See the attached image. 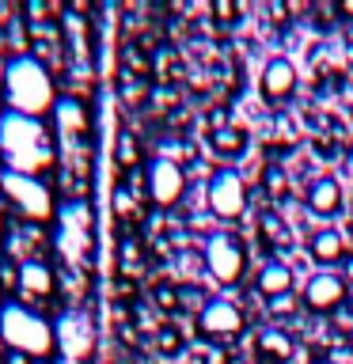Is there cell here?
I'll use <instances>...</instances> for the list:
<instances>
[{"label": "cell", "instance_id": "1", "mask_svg": "<svg viewBox=\"0 0 353 364\" xmlns=\"http://www.w3.org/2000/svg\"><path fill=\"white\" fill-rule=\"evenodd\" d=\"M0 159L4 171L38 178L46 167H53V141L42 118H23V114H4L0 118Z\"/></svg>", "mask_w": 353, "mask_h": 364}, {"label": "cell", "instance_id": "2", "mask_svg": "<svg viewBox=\"0 0 353 364\" xmlns=\"http://www.w3.org/2000/svg\"><path fill=\"white\" fill-rule=\"evenodd\" d=\"M4 102L11 107V114H23V118H42V114H50L57 107L53 80L38 57H16V61H8Z\"/></svg>", "mask_w": 353, "mask_h": 364}, {"label": "cell", "instance_id": "3", "mask_svg": "<svg viewBox=\"0 0 353 364\" xmlns=\"http://www.w3.org/2000/svg\"><path fill=\"white\" fill-rule=\"evenodd\" d=\"M0 341L19 353V357H50L57 349V338H53V323L42 318L38 311L23 304H4L0 307Z\"/></svg>", "mask_w": 353, "mask_h": 364}, {"label": "cell", "instance_id": "4", "mask_svg": "<svg viewBox=\"0 0 353 364\" xmlns=\"http://www.w3.org/2000/svg\"><path fill=\"white\" fill-rule=\"evenodd\" d=\"M201 266L221 289H236L247 277V266H251L247 243L236 232H213L201 247Z\"/></svg>", "mask_w": 353, "mask_h": 364}, {"label": "cell", "instance_id": "5", "mask_svg": "<svg viewBox=\"0 0 353 364\" xmlns=\"http://www.w3.org/2000/svg\"><path fill=\"white\" fill-rule=\"evenodd\" d=\"M0 193H4V201H8L27 224H50L53 213H57L50 186H46L42 178H34V175L0 171Z\"/></svg>", "mask_w": 353, "mask_h": 364}, {"label": "cell", "instance_id": "6", "mask_svg": "<svg viewBox=\"0 0 353 364\" xmlns=\"http://www.w3.org/2000/svg\"><path fill=\"white\" fill-rule=\"evenodd\" d=\"M205 205H209V213L216 216V220H224V224L243 220L247 209H251L247 178L239 175L236 167H221L209 182H205Z\"/></svg>", "mask_w": 353, "mask_h": 364}, {"label": "cell", "instance_id": "7", "mask_svg": "<svg viewBox=\"0 0 353 364\" xmlns=\"http://www.w3.org/2000/svg\"><path fill=\"white\" fill-rule=\"evenodd\" d=\"M346 300H349V284L342 281L338 269H312L307 273V281L300 289V307L307 315H319V318L338 315L346 307Z\"/></svg>", "mask_w": 353, "mask_h": 364}, {"label": "cell", "instance_id": "8", "mask_svg": "<svg viewBox=\"0 0 353 364\" xmlns=\"http://www.w3.org/2000/svg\"><path fill=\"white\" fill-rule=\"evenodd\" d=\"M144 190H148V201L156 209H171V205L182 201L186 193V171L182 164H175L171 156H156L152 164L144 167Z\"/></svg>", "mask_w": 353, "mask_h": 364}, {"label": "cell", "instance_id": "9", "mask_svg": "<svg viewBox=\"0 0 353 364\" xmlns=\"http://www.w3.org/2000/svg\"><path fill=\"white\" fill-rule=\"evenodd\" d=\"M198 330L213 341H232L247 330V315H243V307L236 300H228V296H209L205 307L198 311Z\"/></svg>", "mask_w": 353, "mask_h": 364}, {"label": "cell", "instance_id": "10", "mask_svg": "<svg viewBox=\"0 0 353 364\" xmlns=\"http://www.w3.org/2000/svg\"><path fill=\"white\" fill-rule=\"evenodd\" d=\"M296 87H300V68H296V61L289 53H273L258 73L262 99H266L270 107H281V102H289L296 95Z\"/></svg>", "mask_w": 353, "mask_h": 364}, {"label": "cell", "instance_id": "11", "mask_svg": "<svg viewBox=\"0 0 353 364\" xmlns=\"http://www.w3.org/2000/svg\"><path fill=\"white\" fill-rule=\"evenodd\" d=\"M53 338L68 360H88L91 349H95V326L84 311H65L53 323Z\"/></svg>", "mask_w": 353, "mask_h": 364}, {"label": "cell", "instance_id": "12", "mask_svg": "<svg viewBox=\"0 0 353 364\" xmlns=\"http://www.w3.org/2000/svg\"><path fill=\"white\" fill-rule=\"evenodd\" d=\"M53 122H57V141H61V148H68V152H88V107L80 99H57L53 107Z\"/></svg>", "mask_w": 353, "mask_h": 364}, {"label": "cell", "instance_id": "13", "mask_svg": "<svg viewBox=\"0 0 353 364\" xmlns=\"http://www.w3.org/2000/svg\"><path fill=\"white\" fill-rule=\"evenodd\" d=\"M304 205L312 216H334L346 205V190H342V182L334 175H315L304 186Z\"/></svg>", "mask_w": 353, "mask_h": 364}, {"label": "cell", "instance_id": "14", "mask_svg": "<svg viewBox=\"0 0 353 364\" xmlns=\"http://www.w3.org/2000/svg\"><path fill=\"white\" fill-rule=\"evenodd\" d=\"M346 255H349V247L338 228H315L307 235V258H312L315 269H338Z\"/></svg>", "mask_w": 353, "mask_h": 364}, {"label": "cell", "instance_id": "15", "mask_svg": "<svg viewBox=\"0 0 353 364\" xmlns=\"http://www.w3.org/2000/svg\"><path fill=\"white\" fill-rule=\"evenodd\" d=\"M255 289L266 296V300H273V296H289L296 289V273H293L289 262L270 258V262H262L258 273H255Z\"/></svg>", "mask_w": 353, "mask_h": 364}, {"label": "cell", "instance_id": "16", "mask_svg": "<svg viewBox=\"0 0 353 364\" xmlns=\"http://www.w3.org/2000/svg\"><path fill=\"white\" fill-rule=\"evenodd\" d=\"M209 148H213V156H221V159H239L247 152V129L243 125H213Z\"/></svg>", "mask_w": 353, "mask_h": 364}, {"label": "cell", "instance_id": "17", "mask_svg": "<svg viewBox=\"0 0 353 364\" xmlns=\"http://www.w3.org/2000/svg\"><path fill=\"white\" fill-rule=\"evenodd\" d=\"M19 289L27 296H50L53 292V269L46 262H19Z\"/></svg>", "mask_w": 353, "mask_h": 364}, {"label": "cell", "instance_id": "18", "mask_svg": "<svg viewBox=\"0 0 353 364\" xmlns=\"http://www.w3.org/2000/svg\"><path fill=\"white\" fill-rule=\"evenodd\" d=\"M258 357H266L270 364H289L293 357V338L285 334V330H266V334H258Z\"/></svg>", "mask_w": 353, "mask_h": 364}, {"label": "cell", "instance_id": "19", "mask_svg": "<svg viewBox=\"0 0 353 364\" xmlns=\"http://www.w3.org/2000/svg\"><path fill=\"white\" fill-rule=\"evenodd\" d=\"M262 190H266L273 201L285 198V193H289V171H285L281 164H266L262 167Z\"/></svg>", "mask_w": 353, "mask_h": 364}, {"label": "cell", "instance_id": "20", "mask_svg": "<svg viewBox=\"0 0 353 364\" xmlns=\"http://www.w3.org/2000/svg\"><path fill=\"white\" fill-rule=\"evenodd\" d=\"M114 156H118V167L133 171L137 164H141V148H137V136H133V133H122L118 144H114Z\"/></svg>", "mask_w": 353, "mask_h": 364}, {"label": "cell", "instance_id": "21", "mask_svg": "<svg viewBox=\"0 0 353 364\" xmlns=\"http://www.w3.org/2000/svg\"><path fill=\"white\" fill-rule=\"evenodd\" d=\"M213 19L236 23V19H239V4H232V0H216V4H213Z\"/></svg>", "mask_w": 353, "mask_h": 364}, {"label": "cell", "instance_id": "22", "mask_svg": "<svg viewBox=\"0 0 353 364\" xmlns=\"http://www.w3.org/2000/svg\"><path fill=\"white\" fill-rule=\"evenodd\" d=\"M293 307H296V296H293V292H289V296H273V300H270V311L278 315V318H281V315H293Z\"/></svg>", "mask_w": 353, "mask_h": 364}, {"label": "cell", "instance_id": "23", "mask_svg": "<svg viewBox=\"0 0 353 364\" xmlns=\"http://www.w3.org/2000/svg\"><path fill=\"white\" fill-rule=\"evenodd\" d=\"M338 273H342V281H346L349 289H353V250H349L346 258H342V266H338Z\"/></svg>", "mask_w": 353, "mask_h": 364}, {"label": "cell", "instance_id": "24", "mask_svg": "<svg viewBox=\"0 0 353 364\" xmlns=\"http://www.w3.org/2000/svg\"><path fill=\"white\" fill-rule=\"evenodd\" d=\"M338 16H346V19H353V0H349V4H342V8H338Z\"/></svg>", "mask_w": 353, "mask_h": 364}, {"label": "cell", "instance_id": "25", "mask_svg": "<svg viewBox=\"0 0 353 364\" xmlns=\"http://www.w3.org/2000/svg\"><path fill=\"white\" fill-rule=\"evenodd\" d=\"M0 247H4V209H0Z\"/></svg>", "mask_w": 353, "mask_h": 364}, {"label": "cell", "instance_id": "26", "mask_svg": "<svg viewBox=\"0 0 353 364\" xmlns=\"http://www.w3.org/2000/svg\"><path fill=\"white\" fill-rule=\"evenodd\" d=\"M0 107H4V95H0ZM0 118H4V114H0Z\"/></svg>", "mask_w": 353, "mask_h": 364}, {"label": "cell", "instance_id": "27", "mask_svg": "<svg viewBox=\"0 0 353 364\" xmlns=\"http://www.w3.org/2000/svg\"><path fill=\"white\" fill-rule=\"evenodd\" d=\"M0 164H4V159H0Z\"/></svg>", "mask_w": 353, "mask_h": 364}, {"label": "cell", "instance_id": "28", "mask_svg": "<svg viewBox=\"0 0 353 364\" xmlns=\"http://www.w3.org/2000/svg\"><path fill=\"white\" fill-rule=\"evenodd\" d=\"M0 292H4V289H0Z\"/></svg>", "mask_w": 353, "mask_h": 364}]
</instances>
